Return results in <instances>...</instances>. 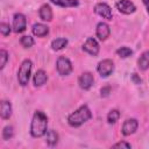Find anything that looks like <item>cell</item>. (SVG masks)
<instances>
[{
    "label": "cell",
    "instance_id": "6da1fadb",
    "mask_svg": "<svg viewBox=\"0 0 149 149\" xmlns=\"http://www.w3.org/2000/svg\"><path fill=\"white\" fill-rule=\"evenodd\" d=\"M47 126H48V118H47V115L43 112H41V111H36L34 113V116H33V120H31L30 134L34 137H41V136L45 135Z\"/></svg>",
    "mask_w": 149,
    "mask_h": 149
},
{
    "label": "cell",
    "instance_id": "7a4b0ae2",
    "mask_svg": "<svg viewBox=\"0 0 149 149\" xmlns=\"http://www.w3.org/2000/svg\"><path fill=\"white\" fill-rule=\"evenodd\" d=\"M91 118H92V113H91L90 108L87 107V105H83L69 115L68 122L72 127H79L83 123H85L86 121H88Z\"/></svg>",
    "mask_w": 149,
    "mask_h": 149
},
{
    "label": "cell",
    "instance_id": "3957f363",
    "mask_svg": "<svg viewBox=\"0 0 149 149\" xmlns=\"http://www.w3.org/2000/svg\"><path fill=\"white\" fill-rule=\"evenodd\" d=\"M31 62L29 59H26L22 62L19 72H17V80L20 83L21 86H26L29 81V77H30V72H31Z\"/></svg>",
    "mask_w": 149,
    "mask_h": 149
},
{
    "label": "cell",
    "instance_id": "277c9868",
    "mask_svg": "<svg viewBox=\"0 0 149 149\" xmlns=\"http://www.w3.org/2000/svg\"><path fill=\"white\" fill-rule=\"evenodd\" d=\"M57 71L62 76H68L72 71V64L69 58L64 56H59L57 59Z\"/></svg>",
    "mask_w": 149,
    "mask_h": 149
},
{
    "label": "cell",
    "instance_id": "5b68a950",
    "mask_svg": "<svg viewBox=\"0 0 149 149\" xmlns=\"http://www.w3.org/2000/svg\"><path fill=\"white\" fill-rule=\"evenodd\" d=\"M97 70L101 77H108L114 70V64L111 59H104L98 64Z\"/></svg>",
    "mask_w": 149,
    "mask_h": 149
},
{
    "label": "cell",
    "instance_id": "8992f818",
    "mask_svg": "<svg viewBox=\"0 0 149 149\" xmlns=\"http://www.w3.org/2000/svg\"><path fill=\"white\" fill-rule=\"evenodd\" d=\"M26 26H27L26 16L21 13H16L13 17V30L15 33H22L26 30Z\"/></svg>",
    "mask_w": 149,
    "mask_h": 149
},
{
    "label": "cell",
    "instance_id": "52a82bcc",
    "mask_svg": "<svg viewBox=\"0 0 149 149\" xmlns=\"http://www.w3.org/2000/svg\"><path fill=\"white\" fill-rule=\"evenodd\" d=\"M94 12H95L99 16H101V17H104V19H106V20H112V17H113L111 7H109L107 3H105V2H99V3H97L95 7H94Z\"/></svg>",
    "mask_w": 149,
    "mask_h": 149
},
{
    "label": "cell",
    "instance_id": "ba28073f",
    "mask_svg": "<svg viewBox=\"0 0 149 149\" xmlns=\"http://www.w3.org/2000/svg\"><path fill=\"white\" fill-rule=\"evenodd\" d=\"M137 126H139V123H137V120H136V119H127V120L123 122V125H122L121 132H122V134H123L125 136L132 135V134H134V133L136 132Z\"/></svg>",
    "mask_w": 149,
    "mask_h": 149
},
{
    "label": "cell",
    "instance_id": "9c48e42d",
    "mask_svg": "<svg viewBox=\"0 0 149 149\" xmlns=\"http://www.w3.org/2000/svg\"><path fill=\"white\" fill-rule=\"evenodd\" d=\"M83 49H84L87 54H90V55H92V56H97L98 52H99V44H98V42H97L93 37H88V38L85 41V43H84V45H83Z\"/></svg>",
    "mask_w": 149,
    "mask_h": 149
},
{
    "label": "cell",
    "instance_id": "30bf717a",
    "mask_svg": "<svg viewBox=\"0 0 149 149\" xmlns=\"http://www.w3.org/2000/svg\"><path fill=\"white\" fill-rule=\"evenodd\" d=\"M93 81H94V78H93V74L91 72H83L78 79V83H79V86L83 88V90H88L91 88V86L93 85Z\"/></svg>",
    "mask_w": 149,
    "mask_h": 149
},
{
    "label": "cell",
    "instance_id": "8fae6325",
    "mask_svg": "<svg viewBox=\"0 0 149 149\" xmlns=\"http://www.w3.org/2000/svg\"><path fill=\"white\" fill-rule=\"evenodd\" d=\"M116 8L123 14H132L136 10L135 5L129 0H120L116 2Z\"/></svg>",
    "mask_w": 149,
    "mask_h": 149
},
{
    "label": "cell",
    "instance_id": "7c38bea8",
    "mask_svg": "<svg viewBox=\"0 0 149 149\" xmlns=\"http://www.w3.org/2000/svg\"><path fill=\"white\" fill-rule=\"evenodd\" d=\"M109 33H111V29H109V26H108L107 23H105V22H99V23L97 24V36H98L99 40L105 41V40L108 37Z\"/></svg>",
    "mask_w": 149,
    "mask_h": 149
},
{
    "label": "cell",
    "instance_id": "4fadbf2b",
    "mask_svg": "<svg viewBox=\"0 0 149 149\" xmlns=\"http://www.w3.org/2000/svg\"><path fill=\"white\" fill-rule=\"evenodd\" d=\"M0 114L2 119H9L12 115V105L7 100H2L0 104Z\"/></svg>",
    "mask_w": 149,
    "mask_h": 149
},
{
    "label": "cell",
    "instance_id": "5bb4252c",
    "mask_svg": "<svg viewBox=\"0 0 149 149\" xmlns=\"http://www.w3.org/2000/svg\"><path fill=\"white\" fill-rule=\"evenodd\" d=\"M38 14H40V17L43 21H51V19H52V10H51L49 5L41 6V8L38 10Z\"/></svg>",
    "mask_w": 149,
    "mask_h": 149
},
{
    "label": "cell",
    "instance_id": "9a60e30c",
    "mask_svg": "<svg viewBox=\"0 0 149 149\" xmlns=\"http://www.w3.org/2000/svg\"><path fill=\"white\" fill-rule=\"evenodd\" d=\"M49 33V28L43 23H35L33 26V34L38 37H43Z\"/></svg>",
    "mask_w": 149,
    "mask_h": 149
},
{
    "label": "cell",
    "instance_id": "2e32d148",
    "mask_svg": "<svg viewBox=\"0 0 149 149\" xmlns=\"http://www.w3.org/2000/svg\"><path fill=\"white\" fill-rule=\"evenodd\" d=\"M48 80V76L45 73V71L43 70H38L36 71L35 76H34V85L35 86H42L43 84H45Z\"/></svg>",
    "mask_w": 149,
    "mask_h": 149
},
{
    "label": "cell",
    "instance_id": "e0dca14e",
    "mask_svg": "<svg viewBox=\"0 0 149 149\" xmlns=\"http://www.w3.org/2000/svg\"><path fill=\"white\" fill-rule=\"evenodd\" d=\"M137 65L141 70H147L149 68V51H144L140 56V58L137 61Z\"/></svg>",
    "mask_w": 149,
    "mask_h": 149
},
{
    "label": "cell",
    "instance_id": "ac0fdd59",
    "mask_svg": "<svg viewBox=\"0 0 149 149\" xmlns=\"http://www.w3.org/2000/svg\"><path fill=\"white\" fill-rule=\"evenodd\" d=\"M66 44H68V40L64 37H59L51 42V48L57 51V50H62L64 47H66Z\"/></svg>",
    "mask_w": 149,
    "mask_h": 149
},
{
    "label": "cell",
    "instance_id": "d6986e66",
    "mask_svg": "<svg viewBox=\"0 0 149 149\" xmlns=\"http://www.w3.org/2000/svg\"><path fill=\"white\" fill-rule=\"evenodd\" d=\"M52 3L61 7H76L78 6V0H51Z\"/></svg>",
    "mask_w": 149,
    "mask_h": 149
},
{
    "label": "cell",
    "instance_id": "ffe728a7",
    "mask_svg": "<svg viewBox=\"0 0 149 149\" xmlns=\"http://www.w3.org/2000/svg\"><path fill=\"white\" fill-rule=\"evenodd\" d=\"M45 139H47V142L49 146H55L58 142V134L55 130H47Z\"/></svg>",
    "mask_w": 149,
    "mask_h": 149
},
{
    "label": "cell",
    "instance_id": "44dd1931",
    "mask_svg": "<svg viewBox=\"0 0 149 149\" xmlns=\"http://www.w3.org/2000/svg\"><path fill=\"white\" fill-rule=\"evenodd\" d=\"M116 54L121 58H127V57H129L133 54V50L130 48H128V47H121V48H119L116 50Z\"/></svg>",
    "mask_w": 149,
    "mask_h": 149
},
{
    "label": "cell",
    "instance_id": "7402d4cb",
    "mask_svg": "<svg viewBox=\"0 0 149 149\" xmlns=\"http://www.w3.org/2000/svg\"><path fill=\"white\" fill-rule=\"evenodd\" d=\"M120 118V112L118 109H112L108 115H107V121L108 123H115Z\"/></svg>",
    "mask_w": 149,
    "mask_h": 149
},
{
    "label": "cell",
    "instance_id": "603a6c76",
    "mask_svg": "<svg viewBox=\"0 0 149 149\" xmlns=\"http://www.w3.org/2000/svg\"><path fill=\"white\" fill-rule=\"evenodd\" d=\"M13 135H14L13 127L12 126H6L3 128V130H2V137H3V140H9V139L13 137Z\"/></svg>",
    "mask_w": 149,
    "mask_h": 149
},
{
    "label": "cell",
    "instance_id": "cb8c5ba5",
    "mask_svg": "<svg viewBox=\"0 0 149 149\" xmlns=\"http://www.w3.org/2000/svg\"><path fill=\"white\" fill-rule=\"evenodd\" d=\"M21 44L24 47V48H30V47H33L34 45V38L31 37V36H22L21 37Z\"/></svg>",
    "mask_w": 149,
    "mask_h": 149
},
{
    "label": "cell",
    "instance_id": "d4e9b609",
    "mask_svg": "<svg viewBox=\"0 0 149 149\" xmlns=\"http://www.w3.org/2000/svg\"><path fill=\"white\" fill-rule=\"evenodd\" d=\"M0 31H1V34L3 36L9 35L10 34V27H9V24L8 23H5V22H1V24H0Z\"/></svg>",
    "mask_w": 149,
    "mask_h": 149
},
{
    "label": "cell",
    "instance_id": "484cf974",
    "mask_svg": "<svg viewBox=\"0 0 149 149\" xmlns=\"http://www.w3.org/2000/svg\"><path fill=\"white\" fill-rule=\"evenodd\" d=\"M0 58H1V63H0V69H3L6 65V62L8 59V54L5 50H0Z\"/></svg>",
    "mask_w": 149,
    "mask_h": 149
},
{
    "label": "cell",
    "instance_id": "4316f807",
    "mask_svg": "<svg viewBox=\"0 0 149 149\" xmlns=\"http://www.w3.org/2000/svg\"><path fill=\"white\" fill-rule=\"evenodd\" d=\"M113 148H130V144L127 142H118L113 144Z\"/></svg>",
    "mask_w": 149,
    "mask_h": 149
},
{
    "label": "cell",
    "instance_id": "83f0119b",
    "mask_svg": "<svg viewBox=\"0 0 149 149\" xmlns=\"http://www.w3.org/2000/svg\"><path fill=\"white\" fill-rule=\"evenodd\" d=\"M109 91H111L109 86H106V87L101 88V95H102V97H107V95L109 94Z\"/></svg>",
    "mask_w": 149,
    "mask_h": 149
},
{
    "label": "cell",
    "instance_id": "f1b7e54d",
    "mask_svg": "<svg viewBox=\"0 0 149 149\" xmlns=\"http://www.w3.org/2000/svg\"><path fill=\"white\" fill-rule=\"evenodd\" d=\"M132 78H133V80H134L136 84H140V83H141V78H139V77L136 76V73H133Z\"/></svg>",
    "mask_w": 149,
    "mask_h": 149
},
{
    "label": "cell",
    "instance_id": "f546056e",
    "mask_svg": "<svg viewBox=\"0 0 149 149\" xmlns=\"http://www.w3.org/2000/svg\"><path fill=\"white\" fill-rule=\"evenodd\" d=\"M143 3H144V6H146V8L149 13V0H143Z\"/></svg>",
    "mask_w": 149,
    "mask_h": 149
}]
</instances>
